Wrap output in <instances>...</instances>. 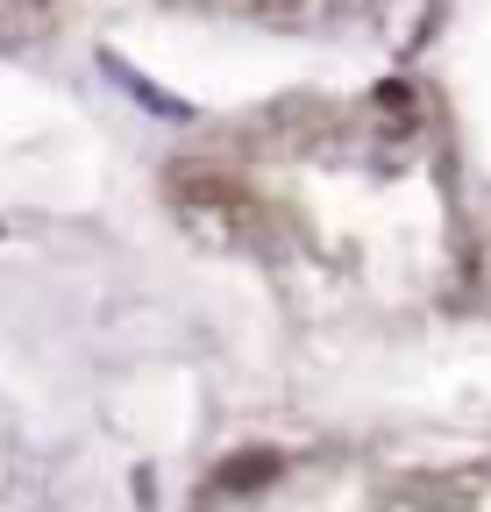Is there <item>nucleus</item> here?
<instances>
[{
    "instance_id": "obj_1",
    "label": "nucleus",
    "mask_w": 491,
    "mask_h": 512,
    "mask_svg": "<svg viewBox=\"0 0 491 512\" xmlns=\"http://www.w3.org/2000/svg\"><path fill=\"white\" fill-rule=\"evenodd\" d=\"M100 72H107L121 93H129L143 114H157V121H193V107H186V100H178V93H164V86H150V79L136 72V64H121L114 50H100Z\"/></svg>"
},
{
    "instance_id": "obj_2",
    "label": "nucleus",
    "mask_w": 491,
    "mask_h": 512,
    "mask_svg": "<svg viewBox=\"0 0 491 512\" xmlns=\"http://www.w3.org/2000/svg\"><path fill=\"white\" fill-rule=\"evenodd\" d=\"M278 477V456L271 448H250V456H235L221 477H214V491H257V484H271Z\"/></svg>"
}]
</instances>
